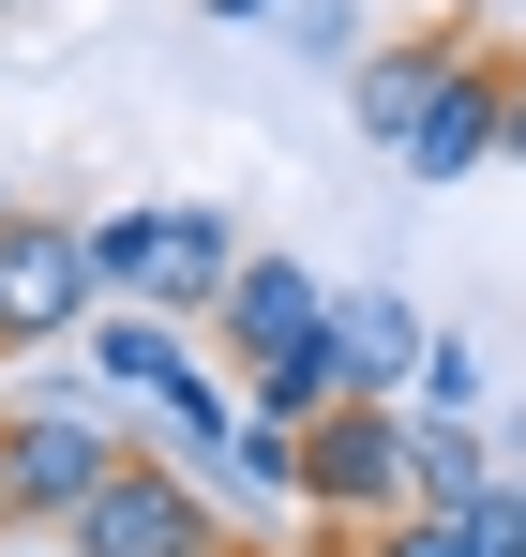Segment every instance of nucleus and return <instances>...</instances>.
Listing matches in <instances>:
<instances>
[{"label": "nucleus", "instance_id": "nucleus-11", "mask_svg": "<svg viewBox=\"0 0 526 557\" xmlns=\"http://www.w3.org/2000/svg\"><path fill=\"white\" fill-rule=\"evenodd\" d=\"M347 392H361V376H347V332L316 317L301 347H271V362H256V422H316V407H347Z\"/></svg>", "mask_w": 526, "mask_h": 557}, {"label": "nucleus", "instance_id": "nucleus-13", "mask_svg": "<svg viewBox=\"0 0 526 557\" xmlns=\"http://www.w3.org/2000/svg\"><path fill=\"white\" fill-rule=\"evenodd\" d=\"M90 376L166 392V376H196V347H180V317H151V301H136V317H105V332H90Z\"/></svg>", "mask_w": 526, "mask_h": 557}, {"label": "nucleus", "instance_id": "nucleus-17", "mask_svg": "<svg viewBox=\"0 0 526 557\" xmlns=\"http://www.w3.org/2000/svg\"><path fill=\"white\" fill-rule=\"evenodd\" d=\"M497 497H512V557H526V453H512V467H497Z\"/></svg>", "mask_w": 526, "mask_h": 557}, {"label": "nucleus", "instance_id": "nucleus-8", "mask_svg": "<svg viewBox=\"0 0 526 557\" xmlns=\"http://www.w3.org/2000/svg\"><path fill=\"white\" fill-rule=\"evenodd\" d=\"M451 61H466V30H422V46H361V76H347V121L376 136V151H406V121L451 91Z\"/></svg>", "mask_w": 526, "mask_h": 557}, {"label": "nucleus", "instance_id": "nucleus-16", "mask_svg": "<svg viewBox=\"0 0 526 557\" xmlns=\"http://www.w3.org/2000/svg\"><path fill=\"white\" fill-rule=\"evenodd\" d=\"M497 166H526V61L497 76Z\"/></svg>", "mask_w": 526, "mask_h": 557}, {"label": "nucleus", "instance_id": "nucleus-3", "mask_svg": "<svg viewBox=\"0 0 526 557\" xmlns=\"http://www.w3.org/2000/svg\"><path fill=\"white\" fill-rule=\"evenodd\" d=\"M301 497L331 528H391L406 512V422H391V392H347V407L301 422Z\"/></svg>", "mask_w": 526, "mask_h": 557}, {"label": "nucleus", "instance_id": "nucleus-6", "mask_svg": "<svg viewBox=\"0 0 526 557\" xmlns=\"http://www.w3.org/2000/svg\"><path fill=\"white\" fill-rule=\"evenodd\" d=\"M497 76H512V61H497V46H466V61H451V91L406 121V151H391V166H406V182H466V166H497Z\"/></svg>", "mask_w": 526, "mask_h": 557}, {"label": "nucleus", "instance_id": "nucleus-4", "mask_svg": "<svg viewBox=\"0 0 526 557\" xmlns=\"http://www.w3.org/2000/svg\"><path fill=\"white\" fill-rule=\"evenodd\" d=\"M90 301H105L90 226H61V211H0V347H61V332H90Z\"/></svg>", "mask_w": 526, "mask_h": 557}, {"label": "nucleus", "instance_id": "nucleus-14", "mask_svg": "<svg viewBox=\"0 0 526 557\" xmlns=\"http://www.w3.org/2000/svg\"><path fill=\"white\" fill-rule=\"evenodd\" d=\"M406 392H422V407H481V347H466V332H437V347H422V376H406Z\"/></svg>", "mask_w": 526, "mask_h": 557}, {"label": "nucleus", "instance_id": "nucleus-7", "mask_svg": "<svg viewBox=\"0 0 526 557\" xmlns=\"http://www.w3.org/2000/svg\"><path fill=\"white\" fill-rule=\"evenodd\" d=\"M316 317H331V286L301 272V257H241L226 301H211V347H226V362H271V347H301Z\"/></svg>", "mask_w": 526, "mask_h": 557}, {"label": "nucleus", "instance_id": "nucleus-10", "mask_svg": "<svg viewBox=\"0 0 526 557\" xmlns=\"http://www.w3.org/2000/svg\"><path fill=\"white\" fill-rule=\"evenodd\" d=\"M376 557H512V497H406Z\"/></svg>", "mask_w": 526, "mask_h": 557}, {"label": "nucleus", "instance_id": "nucleus-1", "mask_svg": "<svg viewBox=\"0 0 526 557\" xmlns=\"http://www.w3.org/2000/svg\"><path fill=\"white\" fill-rule=\"evenodd\" d=\"M121 453H136V437H121L105 392H30V407L0 422V528H61Z\"/></svg>", "mask_w": 526, "mask_h": 557}, {"label": "nucleus", "instance_id": "nucleus-9", "mask_svg": "<svg viewBox=\"0 0 526 557\" xmlns=\"http://www.w3.org/2000/svg\"><path fill=\"white\" fill-rule=\"evenodd\" d=\"M331 332H347V376H361V392H406L422 347H437V317H422L406 286H347V301H331Z\"/></svg>", "mask_w": 526, "mask_h": 557}, {"label": "nucleus", "instance_id": "nucleus-15", "mask_svg": "<svg viewBox=\"0 0 526 557\" xmlns=\"http://www.w3.org/2000/svg\"><path fill=\"white\" fill-rule=\"evenodd\" d=\"M136 257H151V211H105V226H90V272H105V301H136Z\"/></svg>", "mask_w": 526, "mask_h": 557}, {"label": "nucleus", "instance_id": "nucleus-12", "mask_svg": "<svg viewBox=\"0 0 526 557\" xmlns=\"http://www.w3.org/2000/svg\"><path fill=\"white\" fill-rule=\"evenodd\" d=\"M406 497H497V453L466 407H406Z\"/></svg>", "mask_w": 526, "mask_h": 557}, {"label": "nucleus", "instance_id": "nucleus-5", "mask_svg": "<svg viewBox=\"0 0 526 557\" xmlns=\"http://www.w3.org/2000/svg\"><path fill=\"white\" fill-rule=\"evenodd\" d=\"M241 272V226L226 211H196V196H151V257H136V301L151 317H211Z\"/></svg>", "mask_w": 526, "mask_h": 557}, {"label": "nucleus", "instance_id": "nucleus-18", "mask_svg": "<svg viewBox=\"0 0 526 557\" xmlns=\"http://www.w3.org/2000/svg\"><path fill=\"white\" fill-rule=\"evenodd\" d=\"M196 15H271V0H196Z\"/></svg>", "mask_w": 526, "mask_h": 557}, {"label": "nucleus", "instance_id": "nucleus-2", "mask_svg": "<svg viewBox=\"0 0 526 557\" xmlns=\"http://www.w3.org/2000/svg\"><path fill=\"white\" fill-rule=\"evenodd\" d=\"M61 543H76V557H226V543H211V497H196L166 453H121L76 512H61Z\"/></svg>", "mask_w": 526, "mask_h": 557}]
</instances>
